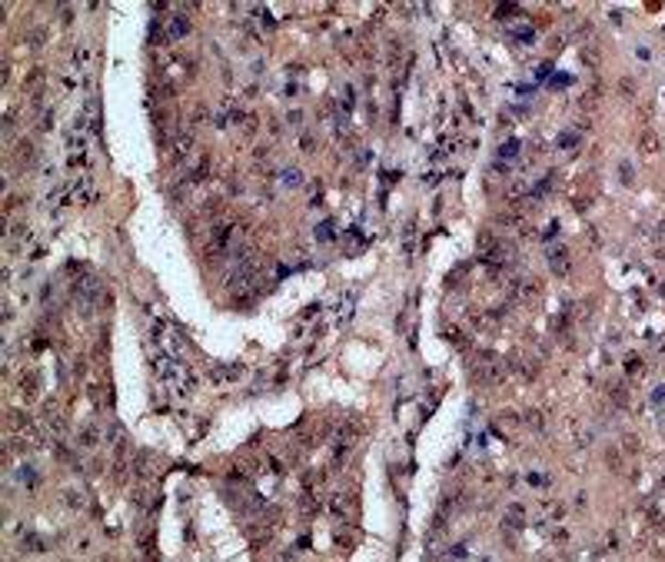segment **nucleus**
I'll list each match as a JSON object with an SVG mask.
<instances>
[{
	"label": "nucleus",
	"mask_w": 665,
	"mask_h": 562,
	"mask_svg": "<svg viewBox=\"0 0 665 562\" xmlns=\"http://www.w3.org/2000/svg\"><path fill=\"white\" fill-rule=\"evenodd\" d=\"M186 30H190V20H186L183 14H173V17L167 20V37H170V40H180Z\"/></svg>",
	"instance_id": "nucleus-1"
},
{
	"label": "nucleus",
	"mask_w": 665,
	"mask_h": 562,
	"mask_svg": "<svg viewBox=\"0 0 665 562\" xmlns=\"http://www.w3.org/2000/svg\"><path fill=\"white\" fill-rule=\"evenodd\" d=\"M283 183H286V186H299V183H303V173L293 170V166H286V170H283Z\"/></svg>",
	"instance_id": "nucleus-2"
},
{
	"label": "nucleus",
	"mask_w": 665,
	"mask_h": 562,
	"mask_svg": "<svg viewBox=\"0 0 665 562\" xmlns=\"http://www.w3.org/2000/svg\"><path fill=\"white\" fill-rule=\"evenodd\" d=\"M516 153H519V140H509V143H502V147H499V157H502V160H505V157H516Z\"/></svg>",
	"instance_id": "nucleus-3"
},
{
	"label": "nucleus",
	"mask_w": 665,
	"mask_h": 562,
	"mask_svg": "<svg viewBox=\"0 0 665 562\" xmlns=\"http://www.w3.org/2000/svg\"><path fill=\"white\" fill-rule=\"evenodd\" d=\"M569 80H572V77H569V73H555V77H552V87H566V83H569Z\"/></svg>",
	"instance_id": "nucleus-4"
},
{
	"label": "nucleus",
	"mask_w": 665,
	"mask_h": 562,
	"mask_svg": "<svg viewBox=\"0 0 665 562\" xmlns=\"http://www.w3.org/2000/svg\"><path fill=\"white\" fill-rule=\"evenodd\" d=\"M316 237H320V240H333V226H329V223H326V226H320V230H316Z\"/></svg>",
	"instance_id": "nucleus-5"
}]
</instances>
